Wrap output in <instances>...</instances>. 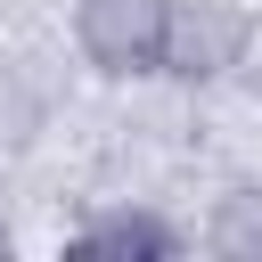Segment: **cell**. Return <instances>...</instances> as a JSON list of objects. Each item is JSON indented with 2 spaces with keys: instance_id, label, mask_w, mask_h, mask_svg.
I'll return each instance as SVG.
<instances>
[{
  "instance_id": "obj_1",
  "label": "cell",
  "mask_w": 262,
  "mask_h": 262,
  "mask_svg": "<svg viewBox=\"0 0 262 262\" xmlns=\"http://www.w3.org/2000/svg\"><path fill=\"white\" fill-rule=\"evenodd\" d=\"M254 49V8L246 0H164V74L172 82H221Z\"/></svg>"
},
{
  "instance_id": "obj_2",
  "label": "cell",
  "mask_w": 262,
  "mask_h": 262,
  "mask_svg": "<svg viewBox=\"0 0 262 262\" xmlns=\"http://www.w3.org/2000/svg\"><path fill=\"white\" fill-rule=\"evenodd\" d=\"M74 49L106 82H139L164 57V0H74Z\"/></svg>"
},
{
  "instance_id": "obj_3",
  "label": "cell",
  "mask_w": 262,
  "mask_h": 262,
  "mask_svg": "<svg viewBox=\"0 0 262 262\" xmlns=\"http://www.w3.org/2000/svg\"><path fill=\"white\" fill-rule=\"evenodd\" d=\"M172 246H180V229H172L164 213H147V205H106V213L74 237V254H147V262L172 254Z\"/></svg>"
},
{
  "instance_id": "obj_4",
  "label": "cell",
  "mask_w": 262,
  "mask_h": 262,
  "mask_svg": "<svg viewBox=\"0 0 262 262\" xmlns=\"http://www.w3.org/2000/svg\"><path fill=\"white\" fill-rule=\"evenodd\" d=\"M213 254H229V262H262V188H254V180L221 196V213H213Z\"/></svg>"
}]
</instances>
